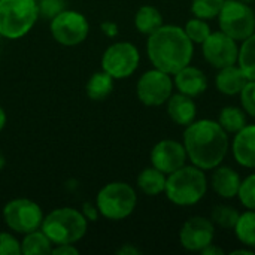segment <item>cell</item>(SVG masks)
Masks as SVG:
<instances>
[{"instance_id":"cell-36","label":"cell","mask_w":255,"mask_h":255,"mask_svg":"<svg viewBox=\"0 0 255 255\" xmlns=\"http://www.w3.org/2000/svg\"><path fill=\"white\" fill-rule=\"evenodd\" d=\"M102 31L108 36V37H115L118 34V27L117 24L108 21V22H102Z\"/></svg>"},{"instance_id":"cell-29","label":"cell","mask_w":255,"mask_h":255,"mask_svg":"<svg viewBox=\"0 0 255 255\" xmlns=\"http://www.w3.org/2000/svg\"><path fill=\"white\" fill-rule=\"evenodd\" d=\"M184 30H185L187 36L190 37V40L193 43H203L208 39V36L212 33L209 24L206 22V19H202V18L190 19Z\"/></svg>"},{"instance_id":"cell-35","label":"cell","mask_w":255,"mask_h":255,"mask_svg":"<svg viewBox=\"0 0 255 255\" xmlns=\"http://www.w3.org/2000/svg\"><path fill=\"white\" fill-rule=\"evenodd\" d=\"M54 255H78L79 251L75 248V244H63V245H54L52 253Z\"/></svg>"},{"instance_id":"cell-32","label":"cell","mask_w":255,"mask_h":255,"mask_svg":"<svg viewBox=\"0 0 255 255\" xmlns=\"http://www.w3.org/2000/svg\"><path fill=\"white\" fill-rule=\"evenodd\" d=\"M239 94L244 111L255 118V81H248Z\"/></svg>"},{"instance_id":"cell-25","label":"cell","mask_w":255,"mask_h":255,"mask_svg":"<svg viewBox=\"0 0 255 255\" xmlns=\"http://www.w3.org/2000/svg\"><path fill=\"white\" fill-rule=\"evenodd\" d=\"M238 239L247 247L255 251V211L248 209L245 214L239 215V220L235 226Z\"/></svg>"},{"instance_id":"cell-13","label":"cell","mask_w":255,"mask_h":255,"mask_svg":"<svg viewBox=\"0 0 255 255\" xmlns=\"http://www.w3.org/2000/svg\"><path fill=\"white\" fill-rule=\"evenodd\" d=\"M215 224L205 217H193L187 220L179 232L181 245L193 253L203 251L214 242Z\"/></svg>"},{"instance_id":"cell-18","label":"cell","mask_w":255,"mask_h":255,"mask_svg":"<svg viewBox=\"0 0 255 255\" xmlns=\"http://www.w3.org/2000/svg\"><path fill=\"white\" fill-rule=\"evenodd\" d=\"M167 114L173 123L178 126H190L197 115V106L193 97L178 93L169 97L167 100Z\"/></svg>"},{"instance_id":"cell-2","label":"cell","mask_w":255,"mask_h":255,"mask_svg":"<svg viewBox=\"0 0 255 255\" xmlns=\"http://www.w3.org/2000/svg\"><path fill=\"white\" fill-rule=\"evenodd\" d=\"M193 42L179 25H161L148 36L146 52L152 66L169 75H175L191 63Z\"/></svg>"},{"instance_id":"cell-9","label":"cell","mask_w":255,"mask_h":255,"mask_svg":"<svg viewBox=\"0 0 255 255\" xmlns=\"http://www.w3.org/2000/svg\"><path fill=\"white\" fill-rule=\"evenodd\" d=\"M139 49L130 42H115L102 55V70L114 79H126L139 67Z\"/></svg>"},{"instance_id":"cell-15","label":"cell","mask_w":255,"mask_h":255,"mask_svg":"<svg viewBox=\"0 0 255 255\" xmlns=\"http://www.w3.org/2000/svg\"><path fill=\"white\" fill-rule=\"evenodd\" d=\"M233 155L241 166L255 169V124H247L236 133L233 140Z\"/></svg>"},{"instance_id":"cell-37","label":"cell","mask_w":255,"mask_h":255,"mask_svg":"<svg viewBox=\"0 0 255 255\" xmlns=\"http://www.w3.org/2000/svg\"><path fill=\"white\" fill-rule=\"evenodd\" d=\"M203 255H223L226 254L224 253V250L223 248H220V247H215L214 244H211V245H208L203 251H200Z\"/></svg>"},{"instance_id":"cell-21","label":"cell","mask_w":255,"mask_h":255,"mask_svg":"<svg viewBox=\"0 0 255 255\" xmlns=\"http://www.w3.org/2000/svg\"><path fill=\"white\" fill-rule=\"evenodd\" d=\"M161 25H163V15L157 7L151 4H145L137 9L134 15V27L139 33L149 36L154 31H157Z\"/></svg>"},{"instance_id":"cell-16","label":"cell","mask_w":255,"mask_h":255,"mask_svg":"<svg viewBox=\"0 0 255 255\" xmlns=\"http://www.w3.org/2000/svg\"><path fill=\"white\" fill-rule=\"evenodd\" d=\"M175 85L179 93L187 94L190 97H196L206 91L208 78L203 70L188 64L175 73Z\"/></svg>"},{"instance_id":"cell-7","label":"cell","mask_w":255,"mask_h":255,"mask_svg":"<svg viewBox=\"0 0 255 255\" xmlns=\"http://www.w3.org/2000/svg\"><path fill=\"white\" fill-rule=\"evenodd\" d=\"M221 31L235 40H245L255 33V13L248 3L226 0L218 15Z\"/></svg>"},{"instance_id":"cell-6","label":"cell","mask_w":255,"mask_h":255,"mask_svg":"<svg viewBox=\"0 0 255 255\" xmlns=\"http://www.w3.org/2000/svg\"><path fill=\"white\" fill-rule=\"evenodd\" d=\"M137 205V196L127 182H109L100 188L96 197V206L100 217L111 221H121L130 217Z\"/></svg>"},{"instance_id":"cell-14","label":"cell","mask_w":255,"mask_h":255,"mask_svg":"<svg viewBox=\"0 0 255 255\" xmlns=\"http://www.w3.org/2000/svg\"><path fill=\"white\" fill-rule=\"evenodd\" d=\"M185 146L176 140L164 139L154 145L151 151V163L155 169L164 175H170L185 164L187 160Z\"/></svg>"},{"instance_id":"cell-43","label":"cell","mask_w":255,"mask_h":255,"mask_svg":"<svg viewBox=\"0 0 255 255\" xmlns=\"http://www.w3.org/2000/svg\"><path fill=\"white\" fill-rule=\"evenodd\" d=\"M36 1H37V0H36Z\"/></svg>"},{"instance_id":"cell-3","label":"cell","mask_w":255,"mask_h":255,"mask_svg":"<svg viewBox=\"0 0 255 255\" xmlns=\"http://www.w3.org/2000/svg\"><path fill=\"white\" fill-rule=\"evenodd\" d=\"M208 190L205 172L197 166H182L167 175L164 193L167 199L178 206H191L199 203Z\"/></svg>"},{"instance_id":"cell-30","label":"cell","mask_w":255,"mask_h":255,"mask_svg":"<svg viewBox=\"0 0 255 255\" xmlns=\"http://www.w3.org/2000/svg\"><path fill=\"white\" fill-rule=\"evenodd\" d=\"M238 197L247 209L255 211V173L250 175L248 178H245V181L241 182Z\"/></svg>"},{"instance_id":"cell-28","label":"cell","mask_w":255,"mask_h":255,"mask_svg":"<svg viewBox=\"0 0 255 255\" xmlns=\"http://www.w3.org/2000/svg\"><path fill=\"white\" fill-rule=\"evenodd\" d=\"M226 0H193L191 12L196 18L212 19L220 15Z\"/></svg>"},{"instance_id":"cell-20","label":"cell","mask_w":255,"mask_h":255,"mask_svg":"<svg viewBox=\"0 0 255 255\" xmlns=\"http://www.w3.org/2000/svg\"><path fill=\"white\" fill-rule=\"evenodd\" d=\"M114 81L115 79L105 70L93 73L85 85L87 96L94 102H102L108 99L114 91Z\"/></svg>"},{"instance_id":"cell-26","label":"cell","mask_w":255,"mask_h":255,"mask_svg":"<svg viewBox=\"0 0 255 255\" xmlns=\"http://www.w3.org/2000/svg\"><path fill=\"white\" fill-rule=\"evenodd\" d=\"M239 67L248 76L250 81H255V33L247 37L239 48L238 57Z\"/></svg>"},{"instance_id":"cell-38","label":"cell","mask_w":255,"mask_h":255,"mask_svg":"<svg viewBox=\"0 0 255 255\" xmlns=\"http://www.w3.org/2000/svg\"><path fill=\"white\" fill-rule=\"evenodd\" d=\"M118 254H123V255H137V254H140V251H139L137 248L131 247V245H124L123 248H120V250H118Z\"/></svg>"},{"instance_id":"cell-11","label":"cell","mask_w":255,"mask_h":255,"mask_svg":"<svg viewBox=\"0 0 255 255\" xmlns=\"http://www.w3.org/2000/svg\"><path fill=\"white\" fill-rule=\"evenodd\" d=\"M172 90L173 81L170 75L155 67L152 70L145 72L136 84L137 99L145 106L151 108L164 105L172 96Z\"/></svg>"},{"instance_id":"cell-41","label":"cell","mask_w":255,"mask_h":255,"mask_svg":"<svg viewBox=\"0 0 255 255\" xmlns=\"http://www.w3.org/2000/svg\"><path fill=\"white\" fill-rule=\"evenodd\" d=\"M4 164H6V161H4V157H3V154L0 152V170L4 167Z\"/></svg>"},{"instance_id":"cell-19","label":"cell","mask_w":255,"mask_h":255,"mask_svg":"<svg viewBox=\"0 0 255 255\" xmlns=\"http://www.w3.org/2000/svg\"><path fill=\"white\" fill-rule=\"evenodd\" d=\"M248 81L250 79L244 73V70L233 64V66L220 69V72L215 78V85L220 93H223L226 96H235L242 91V88L247 85Z\"/></svg>"},{"instance_id":"cell-17","label":"cell","mask_w":255,"mask_h":255,"mask_svg":"<svg viewBox=\"0 0 255 255\" xmlns=\"http://www.w3.org/2000/svg\"><path fill=\"white\" fill-rule=\"evenodd\" d=\"M241 176L239 173L229 167V166H217L214 169L212 178H211V184L214 191L224 199H233L238 196L239 188H241Z\"/></svg>"},{"instance_id":"cell-24","label":"cell","mask_w":255,"mask_h":255,"mask_svg":"<svg viewBox=\"0 0 255 255\" xmlns=\"http://www.w3.org/2000/svg\"><path fill=\"white\" fill-rule=\"evenodd\" d=\"M220 126L227 131V133H238L241 131L248 123H247V114L244 109L236 108V106H226L220 111V118H218Z\"/></svg>"},{"instance_id":"cell-34","label":"cell","mask_w":255,"mask_h":255,"mask_svg":"<svg viewBox=\"0 0 255 255\" xmlns=\"http://www.w3.org/2000/svg\"><path fill=\"white\" fill-rule=\"evenodd\" d=\"M81 212H82V215L85 217V220H87L88 223H94V221H97L99 217H100V212H99L96 203H91V202H85V203L81 206Z\"/></svg>"},{"instance_id":"cell-27","label":"cell","mask_w":255,"mask_h":255,"mask_svg":"<svg viewBox=\"0 0 255 255\" xmlns=\"http://www.w3.org/2000/svg\"><path fill=\"white\" fill-rule=\"evenodd\" d=\"M239 212L238 209H235L233 206L229 205H217L214 206L212 212H211V221L221 227V229H235L238 220H239Z\"/></svg>"},{"instance_id":"cell-8","label":"cell","mask_w":255,"mask_h":255,"mask_svg":"<svg viewBox=\"0 0 255 255\" xmlns=\"http://www.w3.org/2000/svg\"><path fill=\"white\" fill-rule=\"evenodd\" d=\"M49 30L57 43L63 46H76L88 37L90 24L84 13L64 9L51 19Z\"/></svg>"},{"instance_id":"cell-40","label":"cell","mask_w":255,"mask_h":255,"mask_svg":"<svg viewBox=\"0 0 255 255\" xmlns=\"http://www.w3.org/2000/svg\"><path fill=\"white\" fill-rule=\"evenodd\" d=\"M238 254H245V255H253L254 254V250H251V248H244V250H235V251H232V255H238Z\"/></svg>"},{"instance_id":"cell-10","label":"cell","mask_w":255,"mask_h":255,"mask_svg":"<svg viewBox=\"0 0 255 255\" xmlns=\"http://www.w3.org/2000/svg\"><path fill=\"white\" fill-rule=\"evenodd\" d=\"M43 217L42 208L30 199H13L3 208V220L6 226L19 235L40 229Z\"/></svg>"},{"instance_id":"cell-5","label":"cell","mask_w":255,"mask_h":255,"mask_svg":"<svg viewBox=\"0 0 255 255\" xmlns=\"http://www.w3.org/2000/svg\"><path fill=\"white\" fill-rule=\"evenodd\" d=\"M36 0H0V36L9 40L25 36L36 24Z\"/></svg>"},{"instance_id":"cell-22","label":"cell","mask_w":255,"mask_h":255,"mask_svg":"<svg viewBox=\"0 0 255 255\" xmlns=\"http://www.w3.org/2000/svg\"><path fill=\"white\" fill-rule=\"evenodd\" d=\"M166 179H167L166 175L158 169H155L154 166L146 167L137 176V187L146 196H158L164 193Z\"/></svg>"},{"instance_id":"cell-1","label":"cell","mask_w":255,"mask_h":255,"mask_svg":"<svg viewBox=\"0 0 255 255\" xmlns=\"http://www.w3.org/2000/svg\"><path fill=\"white\" fill-rule=\"evenodd\" d=\"M184 146L191 163L202 170H212L223 163L229 151L227 131L218 121L199 120L187 126Z\"/></svg>"},{"instance_id":"cell-23","label":"cell","mask_w":255,"mask_h":255,"mask_svg":"<svg viewBox=\"0 0 255 255\" xmlns=\"http://www.w3.org/2000/svg\"><path fill=\"white\" fill-rule=\"evenodd\" d=\"M19 244H21V254L24 255L51 254L54 247V244L40 229L25 233Z\"/></svg>"},{"instance_id":"cell-42","label":"cell","mask_w":255,"mask_h":255,"mask_svg":"<svg viewBox=\"0 0 255 255\" xmlns=\"http://www.w3.org/2000/svg\"><path fill=\"white\" fill-rule=\"evenodd\" d=\"M239 1H244V3H248V4H251V3H254L255 0H239Z\"/></svg>"},{"instance_id":"cell-4","label":"cell","mask_w":255,"mask_h":255,"mask_svg":"<svg viewBox=\"0 0 255 255\" xmlns=\"http://www.w3.org/2000/svg\"><path fill=\"white\" fill-rule=\"evenodd\" d=\"M88 229V221L81 211L73 208H57L43 217L40 230L54 245L76 244Z\"/></svg>"},{"instance_id":"cell-31","label":"cell","mask_w":255,"mask_h":255,"mask_svg":"<svg viewBox=\"0 0 255 255\" xmlns=\"http://www.w3.org/2000/svg\"><path fill=\"white\" fill-rule=\"evenodd\" d=\"M37 9H39V16L45 19H52L57 13L66 9V1L64 0H37Z\"/></svg>"},{"instance_id":"cell-33","label":"cell","mask_w":255,"mask_h":255,"mask_svg":"<svg viewBox=\"0 0 255 255\" xmlns=\"http://www.w3.org/2000/svg\"><path fill=\"white\" fill-rule=\"evenodd\" d=\"M0 255H21V244L7 232H0Z\"/></svg>"},{"instance_id":"cell-12","label":"cell","mask_w":255,"mask_h":255,"mask_svg":"<svg viewBox=\"0 0 255 255\" xmlns=\"http://www.w3.org/2000/svg\"><path fill=\"white\" fill-rule=\"evenodd\" d=\"M202 51L206 61L217 69L236 64L239 57L236 40L224 31L211 33L208 39L202 43Z\"/></svg>"},{"instance_id":"cell-39","label":"cell","mask_w":255,"mask_h":255,"mask_svg":"<svg viewBox=\"0 0 255 255\" xmlns=\"http://www.w3.org/2000/svg\"><path fill=\"white\" fill-rule=\"evenodd\" d=\"M6 112H4V109L0 106V131L4 128V126H6Z\"/></svg>"}]
</instances>
